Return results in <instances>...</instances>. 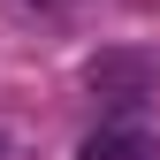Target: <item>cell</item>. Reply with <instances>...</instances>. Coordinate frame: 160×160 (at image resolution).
I'll return each mask as SVG.
<instances>
[{
    "label": "cell",
    "mask_w": 160,
    "mask_h": 160,
    "mask_svg": "<svg viewBox=\"0 0 160 160\" xmlns=\"http://www.w3.org/2000/svg\"><path fill=\"white\" fill-rule=\"evenodd\" d=\"M76 160H152V137L137 130V122H107V130L84 137V152H76Z\"/></svg>",
    "instance_id": "2"
},
{
    "label": "cell",
    "mask_w": 160,
    "mask_h": 160,
    "mask_svg": "<svg viewBox=\"0 0 160 160\" xmlns=\"http://www.w3.org/2000/svg\"><path fill=\"white\" fill-rule=\"evenodd\" d=\"M84 76H92V92H99V99H145L152 61H145V53H99Z\"/></svg>",
    "instance_id": "1"
}]
</instances>
